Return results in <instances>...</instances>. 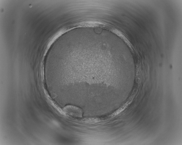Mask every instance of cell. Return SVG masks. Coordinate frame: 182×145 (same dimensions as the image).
Wrapping results in <instances>:
<instances>
[{"label":"cell","instance_id":"1","mask_svg":"<svg viewBox=\"0 0 182 145\" xmlns=\"http://www.w3.org/2000/svg\"><path fill=\"white\" fill-rule=\"evenodd\" d=\"M68 109L66 108V112L68 114L72 117L78 118H81L82 117L83 111L81 109L76 106H69Z\"/></svg>","mask_w":182,"mask_h":145}]
</instances>
